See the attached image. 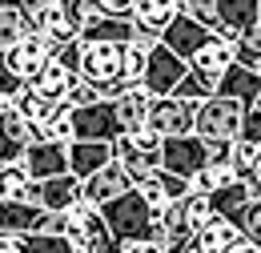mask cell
I'll use <instances>...</instances> for the list:
<instances>
[{
    "mask_svg": "<svg viewBox=\"0 0 261 253\" xmlns=\"http://www.w3.org/2000/svg\"><path fill=\"white\" fill-rule=\"evenodd\" d=\"M100 213H105L109 233L121 241V249H129V245H145V241H161V229H157V209L141 197V189H129L125 197L109 201Z\"/></svg>",
    "mask_w": 261,
    "mask_h": 253,
    "instance_id": "obj_1",
    "label": "cell"
},
{
    "mask_svg": "<svg viewBox=\"0 0 261 253\" xmlns=\"http://www.w3.org/2000/svg\"><path fill=\"white\" fill-rule=\"evenodd\" d=\"M65 217V233L68 245L76 253H125L121 249V241L109 233V225H105V213H100L97 205H72L68 213H61Z\"/></svg>",
    "mask_w": 261,
    "mask_h": 253,
    "instance_id": "obj_2",
    "label": "cell"
},
{
    "mask_svg": "<svg viewBox=\"0 0 261 253\" xmlns=\"http://www.w3.org/2000/svg\"><path fill=\"white\" fill-rule=\"evenodd\" d=\"M245 105L241 100H229V96H209L197 105V125L193 133L205 145H233L241 141V125H245Z\"/></svg>",
    "mask_w": 261,
    "mask_h": 253,
    "instance_id": "obj_3",
    "label": "cell"
},
{
    "mask_svg": "<svg viewBox=\"0 0 261 253\" xmlns=\"http://www.w3.org/2000/svg\"><path fill=\"white\" fill-rule=\"evenodd\" d=\"M161 145H165L161 133L141 129V133H125V137L113 141V157L129 173L133 185H141V181H149L153 173H161Z\"/></svg>",
    "mask_w": 261,
    "mask_h": 253,
    "instance_id": "obj_4",
    "label": "cell"
},
{
    "mask_svg": "<svg viewBox=\"0 0 261 253\" xmlns=\"http://www.w3.org/2000/svg\"><path fill=\"white\" fill-rule=\"evenodd\" d=\"M209 161H213V145H205L197 133H189V137H165V145H161V169L173 173V177H181V181H193Z\"/></svg>",
    "mask_w": 261,
    "mask_h": 253,
    "instance_id": "obj_5",
    "label": "cell"
},
{
    "mask_svg": "<svg viewBox=\"0 0 261 253\" xmlns=\"http://www.w3.org/2000/svg\"><path fill=\"white\" fill-rule=\"evenodd\" d=\"M117 137H125V129L117 121V105L100 100L89 109H72V141H105L113 145Z\"/></svg>",
    "mask_w": 261,
    "mask_h": 253,
    "instance_id": "obj_6",
    "label": "cell"
},
{
    "mask_svg": "<svg viewBox=\"0 0 261 253\" xmlns=\"http://www.w3.org/2000/svg\"><path fill=\"white\" fill-rule=\"evenodd\" d=\"M197 125V100L185 96H157L149 109V129L161 137H189Z\"/></svg>",
    "mask_w": 261,
    "mask_h": 253,
    "instance_id": "obj_7",
    "label": "cell"
},
{
    "mask_svg": "<svg viewBox=\"0 0 261 253\" xmlns=\"http://www.w3.org/2000/svg\"><path fill=\"white\" fill-rule=\"evenodd\" d=\"M185 77H189V64L181 61V57H173L165 44H157V48L149 53V68H145L141 89L153 96V100H157V96H173Z\"/></svg>",
    "mask_w": 261,
    "mask_h": 253,
    "instance_id": "obj_8",
    "label": "cell"
},
{
    "mask_svg": "<svg viewBox=\"0 0 261 253\" xmlns=\"http://www.w3.org/2000/svg\"><path fill=\"white\" fill-rule=\"evenodd\" d=\"M81 77L97 89L125 77V44H81Z\"/></svg>",
    "mask_w": 261,
    "mask_h": 253,
    "instance_id": "obj_9",
    "label": "cell"
},
{
    "mask_svg": "<svg viewBox=\"0 0 261 253\" xmlns=\"http://www.w3.org/2000/svg\"><path fill=\"white\" fill-rule=\"evenodd\" d=\"M4 57V64L24 81V85H33L36 77L44 72V64L53 61V44L44 40V36H36V32H29V36H20L8 53H0Z\"/></svg>",
    "mask_w": 261,
    "mask_h": 253,
    "instance_id": "obj_10",
    "label": "cell"
},
{
    "mask_svg": "<svg viewBox=\"0 0 261 253\" xmlns=\"http://www.w3.org/2000/svg\"><path fill=\"white\" fill-rule=\"evenodd\" d=\"M33 141H36V129L12 105H4L0 109V165H20Z\"/></svg>",
    "mask_w": 261,
    "mask_h": 253,
    "instance_id": "obj_11",
    "label": "cell"
},
{
    "mask_svg": "<svg viewBox=\"0 0 261 253\" xmlns=\"http://www.w3.org/2000/svg\"><path fill=\"white\" fill-rule=\"evenodd\" d=\"M20 165H24V173H29L33 181L65 177L68 173V145H61V141H33Z\"/></svg>",
    "mask_w": 261,
    "mask_h": 253,
    "instance_id": "obj_12",
    "label": "cell"
},
{
    "mask_svg": "<svg viewBox=\"0 0 261 253\" xmlns=\"http://www.w3.org/2000/svg\"><path fill=\"white\" fill-rule=\"evenodd\" d=\"M129 189H137L129 181V173L113 161V165H105L100 173H93L89 181H81V197H85V205H97V209H105L109 201H117V197H125Z\"/></svg>",
    "mask_w": 261,
    "mask_h": 253,
    "instance_id": "obj_13",
    "label": "cell"
},
{
    "mask_svg": "<svg viewBox=\"0 0 261 253\" xmlns=\"http://www.w3.org/2000/svg\"><path fill=\"white\" fill-rule=\"evenodd\" d=\"M209 36H213V32L205 29V24H197L193 16H185V12H181V16H177V20L161 32V44L173 53V57H181V61L189 64L197 53L209 44Z\"/></svg>",
    "mask_w": 261,
    "mask_h": 253,
    "instance_id": "obj_14",
    "label": "cell"
},
{
    "mask_svg": "<svg viewBox=\"0 0 261 253\" xmlns=\"http://www.w3.org/2000/svg\"><path fill=\"white\" fill-rule=\"evenodd\" d=\"M33 205H40L44 213H68L72 205H81L85 197H81V181L72 177V173H65V177H53V181H36L33 185V197H29Z\"/></svg>",
    "mask_w": 261,
    "mask_h": 253,
    "instance_id": "obj_15",
    "label": "cell"
},
{
    "mask_svg": "<svg viewBox=\"0 0 261 253\" xmlns=\"http://www.w3.org/2000/svg\"><path fill=\"white\" fill-rule=\"evenodd\" d=\"M257 16H261V0H217V36L237 44L257 24Z\"/></svg>",
    "mask_w": 261,
    "mask_h": 253,
    "instance_id": "obj_16",
    "label": "cell"
},
{
    "mask_svg": "<svg viewBox=\"0 0 261 253\" xmlns=\"http://www.w3.org/2000/svg\"><path fill=\"white\" fill-rule=\"evenodd\" d=\"M113 161H117L113 157V145H105V141H72L68 145V173L76 181H89L93 173H100Z\"/></svg>",
    "mask_w": 261,
    "mask_h": 253,
    "instance_id": "obj_17",
    "label": "cell"
},
{
    "mask_svg": "<svg viewBox=\"0 0 261 253\" xmlns=\"http://www.w3.org/2000/svg\"><path fill=\"white\" fill-rule=\"evenodd\" d=\"M229 68H233V40H225V36H209V44L197 53L193 61H189V72H197V77H205V81H221Z\"/></svg>",
    "mask_w": 261,
    "mask_h": 253,
    "instance_id": "obj_18",
    "label": "cell"
},
{
    "mask_svg": "<svg viewBox=\"0 0 261 253\" xmlns=\"http://www.w3.org/2000/svg\"><path fill=\"white\" fill-rule=\"evenodd\" d=\"M217 96H229V100H241L245 109H253L261 96V72H253V68H241V64L233 61V68H229L225 77L217 81Z\"/></svg>",
    "mask_w": 261,
    "mask_h": 253,
    "instance_id": "obj_19",
    "label": "cell"
},
{
    "mask_svg": "<svg viewBox=\"0 0 261 253\" xmlns=\"http://www.w3.org/2000/svg\"><path fill=\"white\" fill-rule=\"evenodd\" d=\"M133 32L137 24L133 20H121V16H97L85 24L81 32V44H133Z\"/></svg>",
    "mask_w": 261,
    "mask_h": 253,
    "instance_id": "obj_20",
    "label": "cell"
},
{
    "mask_svg": "<svg viewBox=\"0 0 261 253\" xmlns=\"http://www.w3.org/2000/svg\"><path fill=\"white\" fill-rule=\"evenodd\" d=\"M177 16H181V0H137V8H133V24L157 32V36H161Z\"/></svg>",
    "mask_w": 261,
    "mask_h": 253,
    "instance_id": "obj_21",
    "label": "cell"
},
{
    "mask_svg": "<svg viewBox=\"0 0 261 253\" xmlns=\"http://www.w3.org/2000/svg\"><path fill=\"white\" fill-rule=\"evenodd\" d=\"M117 105V121L125 133H141V129H149V109H153V96L145 93L141 85L129 89V93L121 96V100H113Z\"/></svg>",
    "mask_w": 261,
    "mask_h": 253,
    "instance_id": "obj_22",
    "label": "cell"
},
{
    "mask_svg": "<svg viewBox=\"0 0 261 253\" xmlns=\"http://www.w3.org/2000/svg\"><path fill=\"white\" fill-rule=\"evenodd\" d=\"M237 241H241L237 221H229V217H213V221L197 233V249L193 253H229Z\"/></svg>",
    "mask_w": 261,
    "mask_h": 253,
    "instance_id": "obj_23",
    "label": "cell"
},
{
    "mask_svg": "<svg viewBox=\"0 0 261 253\" xmlns=\"http://www.w3.org/2000/svg\"><path fill=\"white\" fill-rule=\"evenodd\" d=\"M72 81H76V72H68L65 64L48 61V64H44V72L33 81V89L44 96V100H53V105H65V100H68V89H72Z\"/></svg>",
    "mask_w": 261,
    "mask_h": 253,
    "instance_id": "obj_24",
    "label": "cell"
},
{
    "mask_svg": "<svg viewBox=\"0 0 261 253\" xmlns=\"http://www.w3.org/2000/svg\"><path fill=\"white\" fill-rule=\"evenodd\" d=\"M209 205H213V217H237L245 205H249V181H233V185H225V189L209 193Z\"/></svg>",
    "mask_w": 261,
    "mask_h": 253,
    "instance_id": "obj_25",
    "label": "cell"
},
{
    "mask_svg": "<svg viewBox=\"0 0 261 253\" xmlns=\"http://www.w3.org/2000/svg\"><path fill=\"white\" fill-rule=\"evenodd\" d=\"M8 105H12V109H16V113H20V117H24V121H29L33 129H36V125H44V121H48V113L57 109L53 100H44V96L36 93L33 85H24V89H20V93L12 96Z\"/></svg>",
    "mask_w": 261,
    "mask_h": 253,
    "instance_id": "obj_26",
    "label": "cell"
},
{
    "mask_svg": "<svg viewBox=\"0 0 261 253\" xmlns=\"http://www.w3.org/2000/svg\"><path fill=\"white\" fill-rule=\"evenodd\" d=\"M33 177L24 173V165H0V197L4 201H29L33 197ZM33 205V201H29Z\"/></svg>",
    "mask_w": 261,
    "mask_h": 253,
    "instance_id": "obj_27",
    "label": "cell"
},
{
    "mask_svg": "<svg viewBox=\"0 0 261 253\" xmlns=\"http://www.w3.org/2000/svg\"><path fill=\"white\" fill-rule=\"evenodd\" d=\"M36 141H61L72 145V105H57L44 125H36Z\"/></svg>",
    "mask_w": 261,
    "mask_h": 253,
    "instance_id": "obj_28",
    "label": "cell"
},
{
    "mask_svg": "<svg viewBox=\"0 0 261 253\" xmlns=\"http://www.w3.org/2000/svg\"><path fill=\"white\" fill-rule=\"evenodd\" d=\"M16 253H76L65 233H24L16 237Z\"/></svg>",
    "mask_w": 261,
    "mask_h": 253,
    "instance_id": "obj_29",
    "label": "cell"
},
{
    "mask_svg": "<svg viewBox=\"0 0 261 253\" xmlns=\"http://www.w3.org/2000/svg\"><path fill=\"white\" fill-rule=\"evenodd\" d=\"M233 61L241 64V68H253V72H261V16L257 24L245 32L237 44H233Z\"/></svg>",
    "mask_w": 261,
    "mask_h": 253,
    "instance_id": "obj_30",
    "label": "cell"
},
{
    "mask_svg": "<svg viewBox=\"0 0 261 253\" xmlns=\"http://www.w3.org/2000/svg\"><path fill=\"white\" fill-rule=\"evenodd\" d=\"M20 36H29V24H24L20 8H0V53H8Z\"/></svg>",
    "mask_w": 261,
    "mask_h": 253,
    "instance_id": "obj_31",
    "label": "cell"
},
{
    "mask_svg": "<svg viewBox=\"0 0 261 253\" xmlns=\"http://www.w3.org/2000/svg\"><path fill=\"white\" fill-rule=\"evenodd\" d=\"M261 149L253 141H233V149H229V161H233V173H237V181H249V173H253V165H257Z\"/></svg>",
    "mask_w": 261,
    "mask_h": 253,
    "instance_id": "obj_32",
    "label": "cell"
},
{
    "mask_svg": "<svg viewBox=\"0 0 261 253\" xmlns=\"http://www.w3.org/2000/svg\"><path fill=\"white\" fill-rule=\"evenodd\" d=\"M233 221L241 229V237H249L253 245H261V197H249V205H245Z\"/></svg>",
    "mask_w": 261,
    "mask_h": 253,
    "instance_id": "obj_33",
    "label": "cell"
},
{
    "mask_svg": "<svg viewBox=\"0 0 261 253\" xmlns=\"http://www.w3.org/2000/svg\"><path fill=\"white\" fill-rule=\"evenodd\" d=\"M181 205H185V217H189V225H193L197 233L213 221V205H209V197H205V193H193V189H189V197H185Z\"/></svg>",
    "mask_w": 261,
    "mask_h": 253,
    "instance_id": "obj_34",
    "label": "cell"
},
{
    "mask_svg": "<svg viewBox=\"0 0 261 253\" xmlns=\"http://www.w3.org/2000/svg\"><path fill=\"white\" fill-rule=\"evenodd\" d=\"M181 12L205 24L209 32H217V0H181Z\"/></svg>",
    "mask_w": 261,
    "mask_h": 253,
    "instance_id": "obj_35",
    "label": "cell"
},
{
    "mask_svg": "<svg viewBox=\"0 0 261 253\" xmlns=\"http://www.w3.org/2000/svg\"><path fill=\"white\" fill-rule=\"evenodd\" d=\"M137 189H141V197H145V201H149L157 213H161L165 205H173V197H169V189H165V169H161V173H153L149 181H141Z\"/></svg>",
    "mask_w": 261,
    "mask_h": 253,
    "instance_id": "obj_36",
    "label": "cell"
},
{
    "mask_svg": "<svg viewBox=\"0 0 261 253\" xmlns=\"http://www.w3.org/2000/svg\"><path fill=\"white\" fill-rule=\"evenodd\" d=\"M105 96H100V89L93 85V81H85V77H76L72 81V89H68V100L65 105H72V109H89V105H100Z\"/></svg>",
    "mask_w": 261,
    "mask_h": 253,
    "instance_id": "obj_37",
    "label": "cell"
},
{
    "mask_svg": "<svg viewBox=\"0 0 261 253\" xmlns=\"http://www.w3.org/2000/svg\"><path fill=\"white\" fill-rule=\"evenodd\" d=\"M145 68H149V53L137 48V44H125V81H129V85H141V81H145Z\"/></svg>",
    "mask_w": 261,
    "mask_h": 253,
    "instance_id": "obj_38",
    "label": "cell"
},
{
    "mask_svg": "<svg viewBox=\"0 0 261 253\" xmlns=\"http://www.w3.org/2000/svg\"><path fill=\"white\" fill-rule=\"evenodd\" d=\"M97 16H121V20H133V8L137 0H89Z\"/></svg>",
    "mask_w": 261,
    "mask_h": 253,
    "instance_id": "obj_39",
    "label": "cell"
},
{
    "mask_svg": "<svg viewBox=\"0 0 261 253\" xmlns=\"http://www.w3.org/2000/svg\"><path fill=\"white\" fill-rule=\"evenodd\" d=\"M53 61L65 64L68 72H76L81 77V40H72V44H61V48H53Z\"/></svg>",
    "mask_w": 261,
    "mask_h": 253,
    "instance_id": "obj_40",
    "label": "cell"
},
{
    "mask_svg": "<svg viewBox=\"0 0 261 253\" xmlns=\"http://www.w3.org/2000/svg\"><path fill=\"white\" fill-rule=\"evenodd\" d=\"M20 89H24V81H20V77H16V72H12L8 64H4V57H0V100L8 105V100L20 93Z\"/></svg>",
    "mask_w": 261,
    "mask_h": 253,
    "instance_id": "obj_41",
    "label": "cell"
},
{
    "mask_svg": "<svg viewBox=\"0 0 261 253\" xmlns=\"http://www.w3.org/2000/svg\"><path fill=\"white\" fill-rule=\"evenodd\" d=\"M241 137H245V141H253V145L261 149V109H249V113H245V125H241Z\"/></svg>",
    "mask_w": 261,
    "mask_h": 253,
    "instance_id": "obj_42",
    "label": "cell"
},
{
    "mask_svg": "<svg viewBox=\"0 0 261 253\" xmlns=\"http://www.w3.org/2000/svg\"><path fill=\"white\" fill-rule=\"evenodd\" d=\"M249 197H261V157L253 165V173H249Z\"/></svg>",
    "mask_w": 261,
    "mask_h": 253,
    "instance_id": "obj_43",
    "label": "cell"
},
{
    "mask_svg": "<svg viewBox=\"0 0 261 253\" xmlns=\"http://www.w3.org/2000/svg\"><path fill=\"white\" fill-rule=\"evenodd\" d=\"M229 253H261V245H253L249 237H241V241H237V245H233Z\"/></svg>",
    "mask_w": 261,
    "mask_h": 253,
    "instance_id": "obj_44",
    "label": "cell"
},
{
    "mask_svg": "<svg viewBox=\"0 0 261 253\" xmlns=\"http://www.w3.org/2000/svg\"><path fill=\"white\" fill-rule=\"evenodd\" d=\"M16 4H20V0H0V8H16Z\"/></svg>",
    "mask_w": 261,
    "mask_h": 253,
    "instance_id": "obj_45",
    "label": "cell"
},
{
    "mask_svg": "<svg viewBox=\"0 0 261 253\" xmlns=\"http://www.w3.org/2000/svg\"><path fill=\"white\" fill-rule=\"evenodd\" d=\"M253 109H261V96H257V105H253Z\"/></svg>",
    "mask_w": 261,
    "mask_h": 253,
    "instance_id": "obj_46",
    "label": "cell"
},
{
    "mask_svg": "<svg viewBox=\"0 0 261 253\" xmlns=\"http://www.w3.org/2000/svg\"><path fill=\"white\" fill-rule=\"evenodd\" d=\"M0 109H4V100H0Z\"/></svg>",
    "mask_w": 261,
    "mask_h": 253,
    "instance_id": "obj_47",
    "label": "cell"
},
{
    "mask_svg": "<svg viewBox=\"0 0 261 253\" xmlns=\"http://www.w3.org/2000/svg\"><path fill=\"white\" fill-rule=\"evenodd\" d=\"M125 253H133V249H125Z\"/></svg>",
    "mask_w": 261,
    "mask_h": 253,
    "instance_id": "obj_48",
    "label": "cell"
}]
</instances>
